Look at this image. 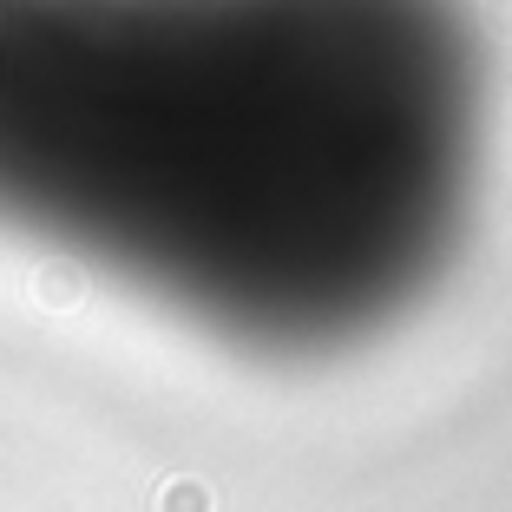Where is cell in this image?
<instances>
[{
    "mask_svg": "<svg viewBox=\"0 0 512 512\" xmlns=\"http://www.w3.org/2000/svg\"><path fill=\"white\" fill-rule=\"evenodd\" d=\"M480 112L460 0H0V224L270 355L434 283Z\"/></svg>",
    "mask_w": 512,
    "mask_h": 512,
    "instance_id": "6da1fadb",
    "label": "cell"
}]
</instances>
